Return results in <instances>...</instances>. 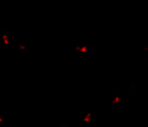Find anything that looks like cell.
<instances>
[{
    "label": "cell",
    "instance_id": "6da1fadb",
    "mask_svg": "<svg viewBox=\"0 0 148 127\" xmlns=\"http://www.w3.org/2000/svg\"><path fill=\"white\" fill-rule=\"evenodd\" d=\"M94 117V115H93V112L89 111V112H87L84 113V124H89L90 122H91Z\"/></svg>",
    "mask_w": 148,
    "mask_h": 127
},
{
    "label": "cell",
    "instance_id": "7a4b0ae2",
    "mask_svg": "<svg viewBox=\"0 0 148 127\" xmlns=\"http://www.w3.org/2000/svg\"><path fill=\"white\" fill-rule=\"evenodd\" d=\"M121 97H120L119 95H116L113 99H112V104L113 105H117V104H120L121 100Z\"/></svg>",
    "mask_w": 148,
    "mask_h": 127
},
{
    "label": "cell",
    "instance_id": "3957f363",
    "mask_svg": "<svg viewBox=\"0 0 148 127\" xmlns=\"http://www.w3.org/2000/svg\"><path fill=\"white\" fill-rule=\"evenodd\" d=\"M58 127H68V126H67V125H65L64 124H61Z\"/></svg>",
    "mask_w": 148,
    "mask_h": 127
}]
</instances>
